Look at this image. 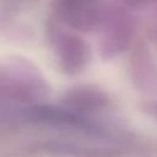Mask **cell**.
Returning a JSON list of instances; mask_svg holds the SVG:
<instances>
[{
    "mask_svg": "<svg viewBox=\"0 0 157 157\" xmlns=\"http://www.w3.org/2000/svg\"><path fill=\"white\" fill-rule=\"evenodd\" d=\"M50 91L42 70L25 56L12 55L0 60V105L29 107Z\"/></svg>",
    "mask_w": 157,
    "mask_h": 157,
    "instance_id": "6da1fadb",
    "label": "cell"
},
{
    "mask_svg": "<svg viewBox=\"0 0 157 157\" xmlns=\"http://www.w3.org/2000/svg\"><path fill=\"white\" fill-rule=\"evenodd\" d=\"M136 21L126 5L104 10L98 27V53L103 60H112L125 52L134 38Z\"/></svg>",
    "mask_w": 157,
    "mask_h": 157,
    "instance_id": "7a4b0ae2",
    "label": "cell"
},
{
    "mask_svg": "<svg viewBox=\"0 0 157 157\" xmlns=\"http://www.w3.org/2000/svg\"><path fill=\"white\" fill-rule=\"evenodd\" d=\"M47 36L60 70L66 75H78L88 65L91 50L87 42L74 29L58 22L49 21Z\"/></svg>",
    "mask_w": 157,
    "mask_h": 157,
    "instance_id": "3957f363",
    "label": "cell"
},
{
    "mask_svg": "<svg viewBox=\"0 0 157 157\" xmlns=\"http://www.w3.org/2000/svg\"><path fill=\"white\" fill-rule=\"evenodd\" d=\"M103 13L101 0H55L54 4V18L76 32L98 28Z\"/></svg>",
    "mask_w": 157,
    "mask_h": 157,
    "instance_id": "277c9868",
    "label": "cell"
},
{
    "mask_svg": "<svg viewBox=\"0 0 157 157\" xmlns=\"http://www.w3.org/2000/svg\"><path fill=\"white\" fill-rule=\"evenodd\" d=\"M130 74L135 87L148 94L157 93V63L146 43L135 45L130 56Z\"/></svg>",
    "mask_w": 157,
    "mask_h": 157,
    "instance_id": "5b68a950",
    "label": "cell"
},
{
    "mask_svg": "<svg viewBox=\"0 0 157 157\" xmlns=\"http://www.w3.org/2000/svg\"><path fill=\"white\" fill-rule=\"evenodd\" d=\"M63 102L66 108L74 110L75 113L82 115L91 112H98L105 109L110 99L108 94L94 86H76L65 92Z\"/></svg>",
    "mask_w": 157,
    "mask_h": 157,
    "instance_id": "8992f818",
    "label": "cell"
},
{
    "mask_svg": "<svg viewBox=\"0 0 157 157\" xmlns=\"http://www.w3.org/2000/svg\"><path fill=\"white\" fill-rule=\"evenodd\" d=\"M128 7H157V0H125Z\"/></svg>",
    "mask_w": 157,
    "mask_h": 157,
    "instance_id": "52a82bcc",
    "label": "cell"
},
{
    "mask_svg": "<svg viewBox=\"0 0 157 157\" xmlns=\"http://www.w3.org/2000/svg\"><path fill=\"white\" fill-rule=\"evenodd\" d=\"M148 36L150 38L157 44V7H156V11L155 13L151 16L150 21H148Z\"/></svg>",
    "mask_w": 157,
    "mask_h": 157,
    "instance_id": "ba28073f",
    "label": "cell"
}]
</instances>
